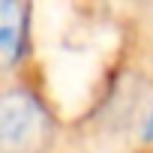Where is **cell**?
Here are the masks:
<instances>
[{
	"mask_svg": "<svg viewBox=\"0 0 153 153\" xmlns=\"http://www.w3.org/2000/svg\"><path fill=\"white\" fill-rule=\"evenodd\" d=\"M48 135V111L27 90L0 93V153H30Z\"/></svg>",
	"mask_w": 153,
	"mask_h": 153,
	"instance_id": "6da1fadb",
	"label": "cell"
},
{
	"mask_svg": "<svg viewBox=\"0 0 153 153\" xmlns=\"http://www.w3.org/2000/svg\"><path fill=\"white\" fill-rule=\"evenodd\" d=\"M27 15L21 3H0V69L15 66L27 54Z\"/></svg>",
	"mask_w": 153,
	"mask_h": 153,
	"instance_id": "7a4b0ae2",
	"label": "cell"
},
{
	"mask_svg": "<svg viewBox=\"0 0 153 153\" xmlns=\"http://www.w3.org/2000/svg\"><path fill=\"white\" fill-rule=\"evenodd\" d=\"M144 138H153V114L147 117V129H144Z\"/></svg>",
	"mask_w": 153,
	"mask_h": 153,
	"instance_id": "3957f363",
	"label": "cell"
}]
</instances>
